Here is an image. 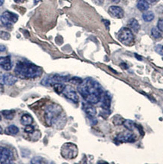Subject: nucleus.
Wrapping results in <instances>:
<instances>
[{"mask_svg": "<svg viewBox=\"0 0 163 164\" xmlns=\"http://www.w3.org/2000/svg\"><path fill=\"white\" fill-rule=\"evenodd\" d=\"M78 91L82 97L92 105L98 104L103 95V89L98 82L91 78H87L78 86Z\"/></svg>", "mask_w": 163, "mask_h": 164, "instance_id": "f257e3e1", "label": "nucleus"}, {"mask_svg": "<svg viewBox=\"0 0 163 164\" xmlns=\"http://www.w3.org/2000/svg\"><path fill=\"white\" fill-rule=\"evenodd\" d=\"M16 75L21 79H33L42 75V70L41 67L35 65L33 64L25 62H19L16 64L14 70Z\"/></svg>", "mask_w": 163, "mask_h": 164, "instance_id": "f03ea898", "label": "nucleus"}, {"mask_svg": "<svg viewBox=\"0 0 163 164\" xmlns=\"http://www.w3.org/2000/svg\"><path fill=\"white\" fill-rule=\"evenodd\" d=\"M62 112V108L57 105H49L45 112V120L48 126H51L57 120Z\"/></svg>", "mask_w": 163, "mask_h": 164, "instance_id": "7ed1b4c3", "label": "nucleus"}, {"mask_svg": "<svg viewBox=\"0 0 163 164\" xmlns=\"http://www.w3.org/2000/svg\"><path fill=\"white\" fill-rule=\"evenodd\" d=\"M78 147L73 143L67 142L62 145L61 149V154L66 160H73L78 156Z\"/></svg>", "mask_w": 163, "mask_h": 164, "instance_id": "20e7f679", "label": "nucleus"}, {"mask_svg": "<svg viewBox=\"0 0 163 164\" xmlns=\"http://www.w3.org/2000/svg\"><path fill=\"white\" fill-rule=\"evenodd\" d=\"M118 39L119 41L125 46H132L134 42V35L131 29L122 27L118 33Z\"/></svg>", "mask_w": 163, "mask_h": 164, "instance_id": "39448f33", "label": "nucleus"}, {"mask_svg": "<svg viewBox=\"0 0 163 164\" xmlns=\"http://www.w3.org/2000/svg\"><path fill=\"white\" fill-rule=\"evenodd\" d=\"M69 77L68 76H60L54 75L51 77H47L44 78L42 81V84L44 85H53L55 83H61V82L69 81Z\"/></svg>", "mask_w": 163, "mask_h": 164, "instance_id": "423d86ee", "label": "nucleus"}, {"mask_svg": "<svg viewBox=\"0 0 163 164\" xmlns=\"http://www.w3.org/2000/svg\"><path fill=\"white\" fill-rule=\"evenodd\" d=\"M18 20V15L11 12H5L1 16V21L5 26L9 27L16 23Z\"/></svg>", "mask_w": 163, "mask_h": 164, "instance_id": "0eeeda50", "label": "nucleus"}, {"mask_svg": "<svg viewBox=\"0 0 163 164\" xmlns=\"http://www.w3.org/2000/svg\"><path fill=\"white\" fill-rule=\"evenodd\" d=\"M13 160V154L7 148L0 147V163H11Z\"/></svg>", "mask_w": 163, "mask_h": 164, "instance_id": "6e6552de", "label": "nucleus"}, {"mask_svg": "<svg viewBox=\"0 0 163 164\" xmlns=\"http://www.w3.org/2000/svg\"><path fill=\"white\" fill-rule=\"evenodd\" d=\"M62 93L65 97L72 101L73 102L78 103V101H79V97H78L76 92L71 85H65L64 89H63Z\"/></svg>", "mask_w": 163, "mask_h": 164, "instance_id": "1a4fd4ad", "label": "nucleus"}, {"mask_svg": "<svg viewBox=\"0 0 163 164\" xmlns=\"http://www.w3.org/2000/svg\"><path fill=\"white\" fill-rule=\"evenodd\" d=\"M116 139L120 142L133 143L137 140V136L134 134H132L131 133H125L119 135L118 136L116 137Z\"/></svg>", "mask_w": 163, "mask_h": 164, "instance_id": "9d476101", "label": "nucleus"}, {"mask_svg": "<svg viewBox=\"0 0 163 164\" xmlns=\"http://www.w3.org/2000/svg\"><path fill=\"white\" fill-rule=\"evenodd\" d=\"M18 81V78L10 73H5L0 77V82L7 85H13Z\"/></svg>", "mask_w": 163, "mask_h": 164, "instance_id": "9b49d317", "label": "nucleus"}, {"mask_svg": "<svg viewBox=\"0 0 163 164\" xmlns=\"http://www.w3.org/2000/svg\"><path fill=\"white\" fill-rule=\"evenodd\" d=\"M109 13L112 17L116 18H122L124 17V11L119 6L112 5L109 8Z\"/></svg>", "mask_w": 163, "mask_h": 164, "instance_id": "f8f14e48", "label": "nucleus"}, {"mask_svg": "<svg viewBox=\"0 0 163 164\" xmlns=\"http://www.w3.org/2000/svg\"><path fill=\"white\" fill-rule=\"evenodd\" d=\"M0 67L5 70H10L12 67V61H11L10 56H5V57H0Z\"/></svg>", "mask_w": 163, "mask_h": 164, "instance_id": "ddd939ff", "label": "nucleus"}, {"mask_svg": "<svg viewBox=\"0 0 163 164\" xmlns=\"http://www.w3.org/2000/svg\"><path fill=\"white\" fill-rule=\"evenodd\" d=\"M83 110L86 113V114L90 117H94L95 115L97 114L96 108L92 105V104L87 102L85 104H83Z\"/></svg>", "mask_w": 163, "mask_h": 164, "instance_id": "4468645a", "label": "nucleus"}, {"mask_svg": "<svg viewBox=\"0 0 163 164\" xmlns=\"http://www.w3.org/2000/svg\"><path fill=\"white\" fill-rule=\"evenodd\" d=\"M101 101H102V107L105 110H108L110 107L111 105V99H110V95L107 93H103L102 97H101Z\"/></svg>", "mask_w": 163, "mask_h": 164, "instance_id": "2eb2a0df", "label": "nucleus"}, {"mask_svg": "<svg viewBox=\"0 0 163 164\" xmlns=\"http://www.w3.org/2000/svg\"><path fill=\"white\" fill-rule=\"evenodd\" d=\"M128 26L131 30H133L135 33H138L140 30V24L138 21L136 20L135 18H131L128 21Z\"/></svg>", "mask_w": 163, "mask_h": 164, "instance_id": "dca6fc26", "label": "nucleus"}, {"mask_svg": "<svg viewBox=\"0 0 163 164\" xmlns=\"http://www.w3.org/2000/svg\"><path fill=\"white\" fill-rule=\"evenodd\" d=\"M122 125L125 127V128H127L128 130L131 131V132L134 131L136 128H138V125L136 124L134 122L130 120H124L123 124Z\"/></svg>", "mask_w": 163, "mask_h": 164, "instance_id": "f3484780", "label": "nucleus"}, {"mask_svg": "<svg viewBox=\"0 0 163 164\" xmlns=\"http://www.w3.org/2000/svg\"><path fill=\"white\" fill-rule=\"evenodd\" d=\"M137 7H138V8L140 11L145 12V11L148 10L149 5L147 0H138Z\"/></svg>", "mask_w": 163, "mask_h": 164, "instance_id": "a211bd4d", "label": "nucleus"}, {"mask_svg": "<svg viewBox=\"0 0 163 164\" xmlns=\"http://www.w3.org/2000/svg\"><path fill=\"white\" fill-rule=\"evenodd\" d=\"M33 122V119L29 114H24L21 117V119H20V123L24 126L31 125Z\"/></svg>", "mask_w": 163, "mask_h": 164, "instance_id": "6ab92c4d", "label": "nucleus"}, {"mask_svg": "<svg viewBox=\"0 0 163 164\" xmlns=\"http://www.w3.org/2000/svg\"><path fill=\"white\" fill-rule=\"evenodd\" d=\"M5 133L8 135H17L19 133V128L14 125H11L5 129Z\"/></svg>", "mask_w": 163, "mask_h": 164, "instance_id": "aec40b11", "label": "nucleus"}, {"mask_svg": "<svg viewBox=\"0 0 163 164\" xmlns=\"http://www.w3.org/2000/svg\"><path fill=\"white\" fill-rule=\"evenodd\" d=\"M155 15L153 12H146L143 14V19L146 22H150L154 19Z\"/></svg>", "mask_w": 163, "mask_h": 164, "instance_id": "412c9836", "label": "nucleus"}, {"mask_svg": "<svg viewBox=\"0 0 163 164\" xmlns=\"http://www.w3.org/2000/svg\"><path fill=\"white\" fill-rule=\"evenodd\" d=\"M2 113L6 120H13L15 115V112L14 111H3Z\"/></svg>", "mask_w": 163, "mask_h": 164, "instance_id": "4be33fe9", "label": "nucleus"}, {"mask_svg": "<svg viewBox=\"0 0 163 164\" xmlns=\"http://www.w3.org/2000/svg\"><path fill=\"white\" fill-rule=\"evenodd\" d=\"M52 86H53L54 90L55 91V92H57V94H61V93L63 92V89H64L65 87V85H63V84L61 83H55Z\"/></svg>", "mask_w": 163, "mask_h": 164, "instance_id": "5701e85b", "label": "nucleus"}, {"mask_svg": "<svg viewBox=\"0 0 163 164\" xmlns=\"http://www.w3.org/2000/svg\"><path fill=\"white\" fill-rule=\"evenodd\" d=\"M151 35L155 39H159L162 37V35L159 32V30L156 27H153L151 30Z\"/></svg>", "mask_w": 163, "mask_h": 164, "instance_id": "b1692460", "label": "nucleus"}, {"mask_svg": "<svg viewBox=\"0 0 163 164\" xmlns=\"http://www.w3.org/2000/svg\"><path fill=\"white\" fill-rule=\"evenodd\" d=\"M123 122H124V120L121 116L119 115H116L113 118V123L115 125H122L123 124Z\"/></svg>", "mask_w": 163, "mask_h": 164, "instance_id": "393cba45", "label": "nucleus"}, {"mask_svg": "<svg viewBox=\"0 0 163 164\" xmlns=\"http://www.w3.org/2000/svg\"><path fill=\"white\" fill-rule=\"evenodd\" d=\"M83 79L79 78V77H72L71 79H70L69 82H70L71 83H73V84H75V85H79L81 83H83Z\"/></svg>", "mask_w": 163, "mask_h": 164, "instance_id": "a878e982", "label": "nucleus"}, {"mask_svg": "<svg viewBox=\"0 0 163 164\" xmlns=\"http://www.w3.org/2000/svg\"><path fill=\"white\" fill-rule=\"evenodd\" d=\"M10 34L8 33L5 31H0V38H1V39L5 40H8L10 39Z\"/></svg>", "mask_w": 163, "mask_h": 164, "instance_id": "bb28decb", "label": "nucleus"}, {"mask_svg": "<svg viewBox=\"0 0 163 164\" xmlns=\"http://www.w3.org/2000/svg\"><path fill=\"white\" fill-rule=\"evenodd\" d=\"M42 160H43V159L42 158V157H40V156H36V157H34V158L32 159L31 161H30V163H31L32 164L44 163H45V162H43V161H42Z\"/></svg>", "mask_w": 163, "mask_h": 164, "instance_id": "cd10ccee", "label": "nucleus"}, {"mask_svg": "<svg viewBox=\"0 0 163 164\" xmlns=\"http://www.w3.org/2000/svg\"><path fill=\"white\" fill-rule=\"evenodd\" d=\"M155 51L160 55L163 56V46L162 45H156L155 46Z\"/></svg>", "mask_w": 163, "mask_h": 164, "instance_id": "c85d7f7f", "label": "nucleus"}, {"mask_svg": "<svg viewBox=\"0 0 163 164\" xmlns=\"http://www.w3.org/2000/svg\"><path fill=\"white\" fill-rule=\"evenodd\" d=\"M24 131H25V133H33L34 132V128L31 125H29V126H26L25 128H24Z\"/></svg>", "mask_w": 163, "mask_h": 164, "instance_id": "c756f323", "label": "nucleus"}, {"mask_svg": "<svg viewBox=\"0 0 163 164\" xmlns=\"http://www.w3.org/2000/svg\"><path fill=\"white\" fill-rule=\"evenodd\" d=\"M157 27L160 31L163 32V19H159L157 23Z\"/></svg>", "mask_w": 163, "mask_h": 164, "instance_id": "7c9ffc66", "label": "nucleus"}, {"mask_svg": "<svg viewBox=\"0 0 163 164\" xmlns=\"http://www.w3.org/2000/svg\"><path fill=\"white\" fill-rule=\"evenodd\" d=\"M92 1L94 4L98 5H101L104 2V0H92Z\"/></svg>", "mask_w": 163, "mask_h": 164, "instance_id": "2f4dec72", "label": "nucleus"}, {"mask_svg": "<svg viewBox=\"0 0 163 164\" xmlns=\"http://www.w3.org/2000/svg\"><path fill=\"white\" fill-rule=\"evenodd\" d=\"M6 50V47L3 45H0V52H3Z\"/></svg>", "mask_w": 163, "mask_h": 164, "instance_id": "473e14b6", "label": "nucleus"}, {"mask_svg": "<svg viewBox=\"0 0 163 164\" xmlns=\"http://www.w3.org/2000/svg\"><path fill=\"white\" fill-rule=\"evenodd\" d=\"M14 2H16V3H18V4H21V3H24V2H25L27 0H14Z\"/></svg>", "mask_w": 163, "mask_h": 164, "instance_id": "72a5a7b5", "label": "nucleus"}, {"mask_svg": "<svg viewBox=\"0 0 163 164\" xmlns=\"http://www.w3.org/2000/svg\"><path fill=\"white\" fill-rule=\"evenodd\" d=\"M148 3H151V4H155V2H157L158 0H147Z\"/></svg>", "mask_w": 163, "mask_h": 164, "instance_id": "f704fd0d", "label": "nucleus"}, {"mask_svg": "<svg viewBox=\"0 0 163 164\" xmlns=\"http://www.w3.org/2000/svg\"><path fill=\"white\" fill-rule=\"evenodd\" d=\"M103 22H104V24H105V25H106V27H108L109 25H110V21H109V20H103Z\"/></svg>", "mask_w": 163, "mask_h": 164, "instance_id": "c9c22d12", "label": "nucleus"}, {"mask_svg": "<svg viewBox=\"0 0 163 164\" xmlns=\"http://www.w3.org/2000/svg\"><path fill=\"white\" fill-rule=\"evenodd\" d=\"M111 2H113V3H119L120 2V0H110Z\"/></svg>", "mask_w": 163, "mask_h": 164, "instance_id": "e433bc0d", "label": "nucleus"}, {"mask_svg": "<svg viewBox=\"0 0 163 164\" xmlns=\"http://www.w3.org/2000/svg\"><path fill=\"white\" fill-rule=\"evenodd\" d=\"M135 57H137V59L139 60V61H142V57L140 56H138L137 54H135Z\"/></svg>", "mask_w": 163, "mask_h": 164, "instance_id": "4c0bfd02", "label": "nucleus"}, {"mask_svg": "<svg viewBox=\"0 0 163 164\" xmlns=\"http://www.w3.org/2000/svg\"><path fill=\"white\" fill-rule=\"evenodd\" d=\"M3 3H4V0H0V7L3 5Z\"/></svg>", "mask_w": 163, "mask_h": 164, "instance_id": "58836bf2", "label": "nucleus"}, {"mask_svg": "<svg viewBox=\"0 0 163 164\" xmlns=\"http://www.w3.org/2000/svg\"><path fill=\"white\" fill-rule=\"evenodd\" d=\"M41 0H34V4H37L38 2H40Z\"/></svg>", "mask_w": 163, "mask_h": 164, "instance_id": "ea45409f", "label": "nucleus"}, {"mask_svg": "<svg viewBox=\"0 0 163 164\" xmlns=\"http://www.w3.org/2000/svg\"><path fill=\"white\" fill-rule=\"evenodd\" d=\"M2 133H3V129H2V127L0 126V134H2Z\"/></svg>", "mask_w": 163, "mask_h": 164, "instance_id": "a19ab883", "label": "nucleus"}, {"mask_svg": "<svg viewBox=\"0 0 163 164\" xmlns=\"http://www.w3.org/2000/svg\"><path fill=\"white\" fill-rule=\"evenodd\" d=\"M1 120H2V117H1V115H0V121H1Z\"/></svg>", "mask_w": 163, "mask_h": 164, "instance_id": "79ce46f5", "label": "nucleus"}, {"mask_svg": "<svg viewBox=\"0 0 163 164\" xmlns=\"http://www.w3.org/2000/svg\"><path fill=\"white\" fill-rule=\"evenodd\" d=\"M162 60H163V57H162Z\"/></svg>", "mask_w": 163, "mask_h": 164, "instance_id": "37998d69", "label": "nucleus"}]
</instances>
